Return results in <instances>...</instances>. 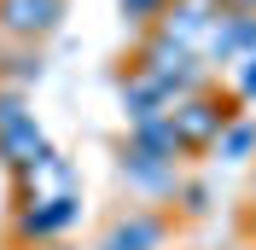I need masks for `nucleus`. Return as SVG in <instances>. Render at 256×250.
Listing matches in <instances>:
<instances>
[{
  "instance_id": "1",
  "label": "nucleus",
  "mask_w": 256,
  "mask_h": 250,
  "mask_svg": "<svg viewBox=\"0 0 256 250\" xmlns=\"http://www.w3.org/2000/svg\"><path fill=\"white\" fill-rule=\"evenodd\" d=\"M239 116H244V105H239L233 94H222V88H198V94H186V99L169 105V128H175V140H180V152H186V157L216 152L222 128L239 122Z\"/></svg>"
},
{
  "instance_id": "2",
  "label": "nucleus",
  "mask_w": 256,
  "mask_h": 250,
  "mask_svg": "<svg viewBox=\"0 0 256 250\" xmlns=\"http://www.w3.org/2000/svg\"><path fill=\"white\" fill-rule=\"evenodd\" d=\"M82 221V192H64V198H35V204H18L12 216V238L18 244H58L64 227Z\"/></svg>"
},
{
  "instance_id": "3",
  "label": "nucleus",
  "mask_w": 256,
  "mask_h": 250,
  "mask_svg": "<svg viewBox=\"0 0 256 250\" xmlns=\"http://www.w3.org/2000/svg\"><path fill=\"white\" fill-rule=\"evenodd\" d=\"M64 0H0V41L6 47H41L47 35H58Z\"/></svg>"
},
{
  "instance_id": "4",
  "label": "nucleus",
  "mask_w": 256,
  "mask_h": 250,
  "mask_svg": "<svg viewBox=\"0 0 256 250\" xmlns=\"http://www.w3.org/2000/svg\"><path fill=\"white\" fill-rule=\"evenodd\" d=\"M163 244H169V216L152 210V204H134V210L105 221L94 250H163Z\"/></svg>"
},
{
  "instance_id": "5",
  "label": "nucleus",
  "mask_w": 256,
  "mask_h": 250,
  "mask_svg": "<svg viewBox=\"0 0 256 250\" xmlns=\"http://www.w3.org/2000/svg\"><path fill=\"white\" fill-rule=\"evenodd\" d=\"M152 30H158L163 41H175L180 52L204 58L210 35H216V12H210V6H192V0H169V6H163V18L152 24Z\"/></svg>"
},
{
  "instance_id": "6",
  "label": "nucleus",
  "mask_w": 256,
  "mask_h": 250,
  "mask_svg": "<svg viewBox=\"0 0 256 250\" xmlns=\"http://www.w3.org/2000/svg\"><path fill=\"white\" fill-rule=\"evenodd\" d=\"M47 157H52V140L41 134V122H35V116H18L12 128H0V169L30 174V169H41Z\"/></svg>"
},
{
  "instance_id": "7",
  "label": "nucleus",
  "mask_w": 256,
  "mask_h": 250,
  "mask_svg": "<svg viewBox=\"0 0 256 250\" xmlns=\"http://www.w3.org/2000/svg\"><path fill=\"white\" fill-rule=\"evenodd\" d=\"M116 174H122L146 204L180 192V163H158V157H140V152H128V146H122V157H116Z\"/></svg>"
},
{
  "instance_id": "8",
  "label": "nucleus",
  "mask_w": 256,
  "mask_h": 250,
  "mask_svg": "<svg viewBox=\"0 0 256 250\" xmlns=\"http://www.w3.org/2000/svg\"><path fill=\"white\" fill-rule=\"evenodd\" d=\"M256 52V18L250 12H216V35H210L204 58L210 64H244Z\"/></svg>"
},
{
  "instance_id": "9",
  "label": "nucleus",
  "mask_w": 256,
  "mask_h": 250,
  "mask_svg": "<svg viewBox=\"0 0 256 250\" xmlns=\"http://www.w3.org/2000/svg\"><path fill=\"white\" fill-rule=\"evenodd\" d=\"M128 152H140V157H158V163H180V140H175V128H169V116H146V122L128 128Z\"/></svg>"
},
{
  "instance_id": "10",
  "label": "nucleus",
  "mask_w": 256,
  "mask_h": 250,
  "mask_svg": "<svg viewBox=\"0 0 256 250\" xmlns=\"http://www.w3.org/2000/svg\"><path fill=\"white\" fill-rule=\"evenodd\" d=\"M30 82H41V47H6L0 41V88H30Z\"/></svg>"
},
{
  "instance_id": "11",
  "label": "nucleus",
  "mask_w": 256,
  "mask_h": 250,
  "mask_svg": "<svg viewBox=\"0 0 256 250\" xmlns=\"http://www.w3.org/2000/svg\"><path fill=\"white\" fill-rule=\"evenodd\" d=\"M216 152H222V163H250V157H256V116H250V110H244L239 122L222 128Z\"/></svg>"
},
{
  "instance_id": "12",
  "label": "nucleus",
  "mask_w": 256,
  "mask_h": 250,
  "mask_svg": "<svg viewBox=\"0 0 256 250\" xmlns=\"http://www.w3.org/2000/svg\"><path fill=\"white\" fill-rule=\"evenodd\" d=\"M116 6H122V18L146 35V30H152V24L163 18V6H169V0H116Z\"/></svg>"
},
{
  "instance_id": "13",
  "label": "nucleus",
  "mask_w": 256,
  "mask_h": 250,
  "mask_svg": "<svg viewBox=\"0 0 256 250\" xmlns=\"http://www.w3.org/2000/svg\"><path fill=\"white\" fill-rule=\"evenodd\" d=\"M175 204L186 210V216H204V210H210V186H204V180H180Z\"/></svg>"
},
{
  "instance_id": "14",
  "label": "nucleus",
  "mask_w": 256,
  "mask_h": 250,
  "mask_svg": "<svg viewBox=\"0 0 256 250\" xmlns=\"http://www.w3.org/2000/svg\"><path fill=\"white\" fill-rule=\"evenodd\" d=\"M233 99H239V105H256V52L233 70Z\"/></svg>"
},
{
  "instance_id": "15",
  "label": "nucleus",
  "mask_w": 256,
  "mask_h": 250,
  "mask_svg": "<svg viewBox=\"0 0 256 250\" xmlns=\"http://www.w3.org/2000/svg\"><path fill=\"white\" fill-rule=\"evenodd\" d=\"M18 116H30V105H24V94H18V88H0V128H12Z\"/></svg>"
},
{
  "instance_id": "16",
  "label": "nucleus",
  "mask_w": 256,
  "mask_h": 250,
  "mask_svg": "<svg viewBox=\"0 0 256 250\" xmlns=\"http://www.w3.org/2000/svg\"><path fill=\"white\" fill-rule=\"evenodd\" d=\"M192 6H210V12H222V6H227V0H192Z\"/></svg>"
},
{
  "instance_id": "17",
  "label": "nucleus",
  "mask_w": 256,
  "mask_h": 250,
  "mask_svg": "<svg viewBox=\"0 0 256 250\" xmlns=\"http://www.w3.org/2000/svg\"><path fill=\"white\" fill-rule=\"evenodd\" d=\"M24 250H64V244H24Z\"/></svg>"
},
{
  "instance_id": "18",
  "label": "nucleus",
  "mask_w": 256,
  "mask_h": 250,
  "mask_svg": "<svg viewBox=\"0 0 256 250\" xmlns=\"http://www.w3.org/2000/svg\"><path fill=\"white\" fill-rule=\"evenodd\" d=\"M250 198H256V180H250Z\"/></svg>"
}]
</instances>
